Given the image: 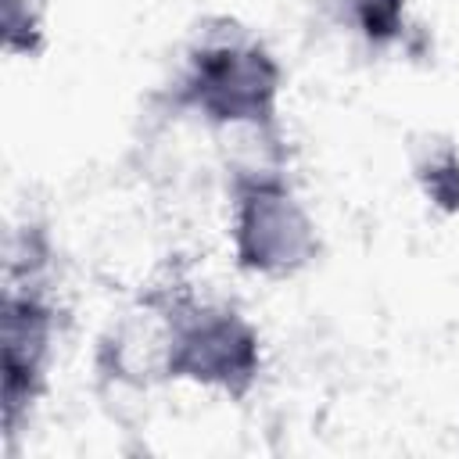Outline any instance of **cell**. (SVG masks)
<instances>
[{
    "label": "cell",
    "instance_id": "1",
    "mask_svg": "<svg viewBox=\"0 0 459 459\" xmlns=\"http://www.w3.org/2000/svg\"><path fill=\"white\" fill-rule=\"evenodd\" d=\"M283 82L287 72L276 50L255 29L230 14H208L183 47L165 104L176 115L197 118L208 133L280 122Z\"/></svg>",
    "mask_w": 459,
    "mask_h": 459
},
{
    "label": "cell",
    "instance_id": "2",
    "mask_svg": "<svg viewBox=\"0 0 459 459\" xmlns=\"http://www.w3.org/2000/svg\"><path fill=\"white\" fill-rule=\"evenodd\" d=\"M265 369V341L251 316L222 298L179 287L169 330V384L215 391L244 402Z\"/></svg>",
    "mask_w": 459,
    "mask_h": 459
},
{
    "label": "cell",
    "instance_id": "3",
    "mask_svg": "<svg viewBox=\"0 0 459 459\" xmlns=\"http://www.w3.org/2000/svg\"><path fill=\"white\" fill-rule=\"evenodd\" d=\"M230 201V247L233 262L247 276L290 280L316 265L323 255V233L290 176L233 179Z\"/></svg>",
    "mask_w": 459,
    "mask_h": 459
},
{
    "label": "cell",
    "instance_id": "4",
    "mask_svg": "<svg viewBox=\"0 0 459 459\" xmlns=\"http://www.w3.org/2000/svg\"><path fill=\"white\" fill-rule=\"evenodd\" d=\"M61 312L47 283H4L0 298V409L4 437L14 441L50 384Z\"/></svg>",
    "mask_w": 459,
    "mask_h": 459
},
{
    "label": "cell",
    "instance_id": "5",
    "mask_svg": "<svg viewBox=\"0 0 459 459\" xmlns=\"http://www.w3.org/2000/svg\"><path fill=\"white\" fill-rule=\"evenodd\" d=\"M176 294V283L151 287L104 326L93 348V373L100 387L143 394L169 384V330Z\"/></svg>",
    "mask_w": 459,
    "mask_h": 459
},
{
    "label": "cell",
    "instance_id": "6",
    "mask_svg": "<svg viewBox=\"0 0 459 459\" xmlns=\"http://www.w3.org/2000/svg\"><path fill=\"white\" fill-rule=\"evenodd\" d=\"M409 176L420 197L445 219L459 215V140L441 129H420L405 143Z\"/></svg>",
    "mask_w": 459,
    "mask_h": 459
},
{
    "label": "cell",
    "instance_id": "7",
    "mask_svg": "<svg viewBox=\"0 0 459 459\" xmlns=\"http://www.w3.org/2000/svg\"><path fill=\"white\" fill-rule=\"evenodd\" d=\"M330 18L369 50H391L409 32V0H323Z\"/></svg>",
    "mask_w": 459,
    "mask_h": 459
},
{
    "label": "cell",
    "instance_id": "8",
    "mask_svg": "<svg viewBox=\"0 0 459 459\" xmlns=\"http://www.w3.org/2000/svg\"><path fill=\"white\" fill-rule=\"evenodd\" d=\"M50 0H4V50L11 57H39L47 47Z\"/></svg>",
    "mask_w": 459,
    "mask_h": 459
}]
</instances>
